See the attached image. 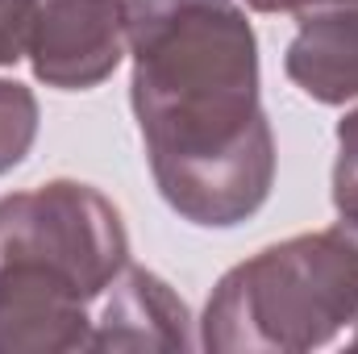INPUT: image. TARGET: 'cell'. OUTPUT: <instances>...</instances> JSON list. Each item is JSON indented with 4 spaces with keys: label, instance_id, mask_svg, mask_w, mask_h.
<instances>
[{
    "label": "cell",
    "instance_id": "6da1fadb",
    "mask_svg": "<svg viewBox=\"0 0 358 354\" xmlns=\"http://www.w3.org/2000/svg\"><path fill=\"white\" fill-rule=\"evenodd\" d=\"M129 100L159 196L183 221H250L275 183L259 38L238 0H125Z\"/></svg>",
    "mask_w": 358,
    "mask_h": 354
},
{
    "label": "cell",
    "instance_id": "7a4b0ae2",
    "mask_svg": "<svg viewBox=\"0 0 358 354\" xmlns=\"http://www.w3.org/2000/svg\"><path fill=\"white\" fill-rule=\"evenodd\" d=\"M129 267L117 204L76 179L0 196V354L88 351L92 309Z\"/></svg>",
    "mask_w": 358,
    "mask_h": 354
},
{
    "label": "cell",
    "instance_id": "3957f363",
    "mask_svg": "<svg viewBox=\"0 0 358 354\" xmlns=\"http://www.w3.org/2000/svg\"><path fill=\"white\" fill-rule=\"evenodd\" d=\"M358 321V229L334 225L275 242L213 288L200 346L217 354H300Z\"/></svg>",
    "mask_w": 358,
    "mask_h": 354
},
{
    "label": "cell",
    "instance_id": "277c9868",
    "mask_svg": "<svg viewBox=\"0 0 358 354\" xmlns=\"http://www.w3.org/2000/svg\"><path fill=\"white\" fill-rule=\"evenodd\" d=\"M125 55V0H34L29 67L46 88L88 92Z\"/></svg>",
    "mask_w": 358,
    "mask_h": 354
},
{
    "label": "cell",
    "instance_id": "5b68a950",
    "mask_svg": "<svg viewBox=\"0 0 358 354\" xmlns=\"http://www.w3.org/2000/svg\"><path fill=\"white\" fill-rule=\"evenodd\" d=\"M196 342L187 304L146 267H125L92 309L88 351H187Z\"/></svg>",
    "mask_w": 358,
    "mask_h": 354
},
{
    "label": "cell",
    "instance_id": "8992f818",
    "mask_svg": "<svg viewBox=\"0 0 358 354\" xmlns=\"http://www.w3.org/2000/svg\"><path fill=\"white\" fill-rule=\"evenodd\" d=\"M283 67L287 80L317 104L358 100V8L300 17Z\"/></svg>",
    "mask_w": 358,
    "mask_h": 354
},
{
    "label": "cell",
    "instance_id": "52a82bcc",
    "mask_svg": "<svg viewBox=\"0 0 358 354\" xmlns=\"http://www.w3.org/2000/svg\"><path fill=\"white\" fill-rule=\"evenodd\" d=\"M38 138V100L17 80H0V176L13 171Z\"/></svg>",
    "mask_w": 358,
    "mask_h": 354
},
{
    "label": "cell",
    "instance_id": "ba28073f",
    "mask_svg": "<svg viewBox=\"0 0 358 354\" xmlns=\"http://www.w3.org/2000/svg\"><path fill=\"white\" fill-rule=\"evenodd\" d=\"M334 208L342 225L358 229V108L338 125V163H334Z\"/></svg>",
    "mask_w": 358,
    "mask_h": 354
},
{
    "label": "cell",
    "instance_id": "9c48e42d",
    "mask_svg": "<svg viewBox=\"0 0 358 354\" xmlns=\"http://www.w3.org/2000/svg\"><path fill=\"white\" fill-rule=\"evenodd\" d=\"M34 0H0V67H13L29 50Z\"/></svg>",
    "mask_w": 358,
    "mask_h": 354
},
{
    "label": "cell",
    "instance_id": "30bf717a",
    "mask_svg": "<svg viewBox=\"0 0 358 354\" xmlns=\"http://www.w3.org/2000/svg\"><path fill=\"white\" fill-rule=\"evenodd\" d=\"M255 13H287V17H317V13H338V8H358V0H246Z\"/></svg>",
    "mask_w": 358,
    "mask_h": 354
},
{
    "label": "cell",
    "instance_id": "8fae6325",
    "mask_svg": "<svg viewBox=\"0 0 358 354\" xmlns=\"http://www.w3.org/2000/svg\"><path fill=\"white\" fill-rule=\"evenodd\" d=\"M350 346H355V351H358V321H355V338H350Z\"/></svg>",
    "mask_w": 358,
    "mask_h": 354
}]
</instances>
